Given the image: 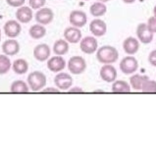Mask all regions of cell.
<instances>
[{"instance_id": "obj_19", "label": "cell", "mask_w": 156, "mask_h": 157, "mask_svg": "<svg viewBox=\"0 0 156 157\" xmlns=\"http://www.w3.org/2000/svg\"><path fill=\"white\" fill-rule=\"evenodd\" d=\"M68 50H69V44L66 39H58L53 45V51L56 55L62 56L66 54Z\"/></svg>"}, {"instance_id": "obj_7", "label": "cell", "mask_w": 156, "mask_h": 157, "mask_svg": "<svg viewBox=\"0 0 156 157\" xmlns=\"http://www.w3.org/2000/svg\"><path fill=\"white\" fill-rule=\"evenodd\" d=\"M70 23L73 27L76 28H82L86 25L87 22V17L86 14L84 11H81V10H74L70 13L69 16Z\"/></svg>"}, {"instance_id": "obj_36", "label": "cell", "mask_w": 156, "mask_h": 157, "mask_svg": "<svg viewBox=\"0 0 156 157\" xmlns=\"http://www.w3.org/2000/svg\"><path fill=\"white\" fill-rule=\"evenodd\" d=\"M99 2H103V3H105V2H108V1H110V0H98Z\"/></svg>"}, {"instance_id": "obj_35", "label": "cell", "mask_w": 156, "mask_h": 157, "mask_svg": "<svg viewBox=\"0 0 156 157\" xmlns=\"http://www.w3.org/2000/svg\"><path fill=\"white\" fill-rule=\"evenodd\" d=\"M153 15H154V17L156 18V5H155L154 8H153Z\"/></svg>"}, {"instance_id": "obj_29", "label": "cell", "mask_w": 156, "mask_h": 157, "mask_svg": "<svg viewBox=\"0 0 156 157\" xmlns=\"http://www.w3.org/2000/svg\"><path fill=\"white\" fill-rule=\"evenodd\" d=\"M147 27L148 29H150L151 32L153 33H156V18L153 16V17H150L147 21Z\"/></svg>"}, {"instance_id": "obj_34", "label": "cell", "mask_w": 156, "mask_h": 157, "mask_svg": "<svg viewBox=\"0 0 156 157\" xmlns=\"http://www.w3.org/2000/svg\"><path fill=\"white\" fill-rule=\"evenodd\" d=\"M135 1V0H123V2L126 3V4H131V3H134Z\"/></svg>"}, {"instance_id": "obj_37", "label": "cell", "mask_w": 156, "mask_h": 157, "mask_svg": "<svg viewBox=\"0 0 156 157\" xmlns=\"http://www.w3.org/2000/svg\"><path fill=\"white\" fill-rule=\"evenodd\" d=\"M0 40H1V29H0Z\"/></svg>"}, {"instance_id": "obj_5", "label": "cell", "mask_w": 156, "mask_h": 157, "mask_svg": "<svg viewBox=\"0 0 156 157\" xmlns=\"http://www.w3.org/2000/svg\"><path fill=\"white\" fill-rule=\"evenodd\" d=\"M54 82L58 90H67L73 85V78L71 75H69L68 73L61 72L59 74H57L56 77L54 78Z\"/></svg>"}, {"instance_id": "obj_28", "label": "cell", "mask_w": 156, "mask_h": 157, "mask_svg": "<svg viewBox=\"0 0 156 157\" xmlns=\"http://www.w3.org/2000/svg\"><path fill=\"white\" fill-rule=\"evenodd\" d=\"M46 0H29V4L32 9H40L44 6Z\"/></svg>"}, {"instance_id": "obj_15", "label": "cell", "mask_w": 156, "mask_h": 157, "mask_svg": "<svg viewBox=\"0 0 156 157\" xmlns=\"http://www.w3.org/2000/svg\"><path fill=\"white\" fill-rule=\"evenodd\" d=\"M2 51L7 56H14L20 51V44L15 39H8L2 44Z\"/></svg>"}, {"instance_id": "obj_13", "label": "cell", "mask_w": 156, "mask_h": 157, "mask_svg": "<svg viewBox=\"0 0 156 157\" xmlns=\"http://www.w3.org/2000/svg\"><path fill=\"white\" fill-rule=\"evenodd\" d=\"M66 66V61L62 56H53L51 57L47 62V68L53 73L61 72L65 69Z\"/></svg>"}, {"instance_id": "obj_20", "label": "cell", "mask_w": 156, "mask_h": 157, "mask_svg": "<svg viewBox=\"0 0 156 157\" xmlns=\"http://www.w3.org/2000/svg\"><path fill=\"white\" fill-rule=\"evenodd\" d=\"M149 78L147 76H143L139 75V74H135L133 77H131L130 78V82H131V86L134 88L135 90H141V86H143V82Z\"/></svg>"}, {"instance_id": "obj_12", "label": "cell", "mask_w": 156, "mask_h": 157, "mask_svg": "<svg viewBox=\"0 0 156 157\" xmlns=\"http://www.w3.org/2000/svg\"><path fill=\"white\" fill-rule=\"evenodd\" d=\"M89 31L94 36H103L107 32V26L101 19H94L89 24Z\"/></svg>"}, {"instance_id": "obj_10", "label": "cell", "mask_w": 156, "mask_h": 157, "mask_svg": "<svg viewBox=\"0 0 156 157\" xmlns=\"http://www.w3.org/2000/svg\"><path fill=\"white\" fill-rule=\"evenodd\" d=\"M100 77L106 82H113L117 78V71L111 64H104L100 69Z\"/></svg>"}, {"instance_id": "obj_8", "label": "cell", "mask_w": 156, "mask_h": 157, "mask_svg": "<svg viewBox=\"0 0 156 157\" xmlns=\"http://www.w3.org/2000/svg\"><path fill=\"white\" fill-rule=\"evenodd\" d=\"M80 48H81V50L86 54H92L97 50L98 43H97L95 37L86 36L85 38L81 39Z\"/></svg>"}, {"instance_id": "obj_22", "label": "cell", "mask_w": 156, "mask_h": 157, "mask_svg": "<svg viewBox=\"0 0 156 157\" xmlns=\"http://www.w3.org/2000/svg\"><path fill=\"white\" fill-rule=\"evenodd\" d=\"M31 37L33 39H40L45 36L46 33V29L45 28L42 26V25H33L31 27L30 31H29Z\"/></svg>"}, {"instance_id": "obj_16", "label": "cell", "mask_w": 156, "mask_h": 157, "mask_svg": "<svg viewBox=\"0 0 156 157\" xmlns=\"http://www.w3.org/2000/svg\"><path fill=\"white\" fill-rule=\"evenodd\" d=\"M123 48L124 51L128 55H134L139 49V42L136 38L133 36L127 37L123 42Z\"/></svg>"}, {"instance_id": "obj_1", "label": "cell", "mask_w": 156, "mask_h": 157, "mask_svg": "<svg viewBox=\"0 0 156 157\" xmlns=\"http://www.w3.org/2000/svg\"><path fill=\"white\" fill-rule=\"evenodd\" d=\"M119 57L118 50L110 45H104L97 49L96 58L102 64H113Z\"/></svg>"}, {"instance_id": "obj_6", "label": "cell", "mask_w": 156, "mask_h": 157, "mask_svg": "<svg viewBox=\"0 0 156 157\" xmlns=\"http://www.w3.org/2000/svg\"><path fill=\"white\" fill-rule=\"evenodd\" d=\"M153 33L148 29L147 25L144 23L139 24L136 28V36H138L139 40L144 44L150 43L153 39Z\"/></svg>"}, {"instance_id": "obj_32", "label": "cell", "mask_w": 156, "mask_h": 157, "mask_svg": "<svg viewBox=\"0 0 156 157\" xmlns=\"http://www.w3.org/2000/svg\"><path fill=\"white\" fill-rule=\"evenodd\" d=\"M42 92H44V93H51V92H53V93H58L59 92V90H58L57 87H47V88H45V90H42Z\"/></svg>"}, {"instance_id": "obj_17", "label": "cell", "mask_w": 156, "mask_h": 157, "mask_svg": "<svg viewBox=\"0 0 156 157\" xmlns=\"http://www.w3.org/2000/svg\"><path fill=\"white\" fill-rule=\"evenodd\" d=\"M65 39L70 43H78L82 39V32L79 28L76 27H69L65 29L64 32Z\"/></svg>"}, {"instance_id": "obj_9", "label": "cell", "mask_w": 156, "mask_h": 157, "mask_svg": "<svg viewBox=\"0 0 156 157\" xmlns=\"http://www.w3.org/2000/svg\"><path fill=\"white\" fill-rule=\"evenodd\" d=\"M3 29H4V33H5V34L8 37L14 38V37H17L19 34H20V33L22 31V27L18 21L10 20V21L5 23Z\"/></svg>"}, {"instance_id": "obj_25", "label": "cell", "mask_w": 156, "mask_h": 157, "mask_svg": "<svg viewBox=\"0 0 156 157\" xmlns=\"http://www.w3.org/2000/svg\"><path fill=\"white\" fill-rule=\"evenodd\" d=\"M10 90L13 93H27L29 92V86L24 81H15L11 85Z\"/></svg>"}, {"instance_id": "obj_18", "label": "cell", "mask_w": 156, "mask_h": 157, "mask_svg": "<svg viewBox=\"0 0 156 157\" xmlns=\"http://www.w3.org/2000/svg\"><path fill=\"white\" fill-rule=\"evenodd\" d=\"M32 16H33V14H32V8L27 7V6L19 7V9L16 12V18L18 20V22L22 24H27L29 22H31Z\"/></svg>"}, {"instance_id": "obj_31", "label": "cell", "mask_w": 156, "mask_h": 157, "mask_svg": "<svg viewBox=\"0 0 156 157\" xmlns=\"http://www.w3.org/2000/svg\"><path fill=\"white\" fill-rule=\"evenodd\" d=\"M148 62L150 65H152L153 67H156V49L152 50L148 55Z\"/></svg>"}, {"instance_id": "obj_33", "label": "cell", "mask_w": 156, "mask_h": 157, "mask_svg": "<svg viewBox=\"0 0 156 157\" xmlns=\"http://www.w3.org/2000/svg\"><path fill=\"white\" fill-rule=\"evenodd\" d=\"M71 93H75V92H82V90L81 87H79V86H76V87H73V88H71V90H69Z\"/></svg>"}, {"instance_id": "obj_2", "label": "cell", "mask_w": 156, "mask_h": 157, "mask_svg": "<svg viewBox=\"0 0 156 157\" xmlns=\"http://www.w3.org/2000/svg\"><path fill=\"white\" fill-rule=\"evenodd\" d=\"M28 83L32 91H40L46 85V77L40 71L32 72L28 77Z\"/></svg>"}, {"instance_id": "obj_23", "label": "cell", "mask_w": 156, "mask_h": 157, "mask_svg": "<svg viewBox=\"0 0 156 157\" xmlns=\"http://www.w3.org/2000/svg\"><path fill=\"white\" fill-rule=\"evenodd\" d=\"M112 91L115 93H126L131 91V86L125 81H114L112 85Z\"/></svg>"}, {"instance_id": "obj_26", "label": "cell", "mask_w": 156, "mask_h": 157, "mask_svg": "<svg viewBox=\"0 0 156 157\" xmlns=\"http://www.w3.org/2000/svg\"><path fill=\"white\" fill-rule=\"evenodd\" d=\"M11 61L7 55H0V75L8 73L11 68Z\"/></svg>"}, {"instance_id": "obj_21", "label": "cell", "mask_w": 156, "mask_h": 157, "mask_svg": "<svg viewBox=\"0 0 156 157\" xmlns=\"http://www.w3.org/2000/svg\"><path fill=\"white\" fill-rule=\"evenodd\" d=\"M13 71L15 72L18 75H23L29 70V64L25 60V59H17V60L14 61L13 65Z\"/></svg>"}, {"instance_id": "obj_11", "label": "cell", "mask_w": 156, "mask_h": 157, "mask_svg": "<svg viewBox=\"0 0 156 157\" xmlns=\"http://www.w3.org/2000/svg\"><path fill=\"white\" fill-rule=\"evenodd\" d=\"M54 18V13L49 8H40L36 14V21L40 25H48Z\"/></svg>"}, {"instance_id": "obj_27", "label": "cell", "mask_w": 156, "mask_h": 157, "mask_svg": "<svg viewBox=\"0 0 156 157\" xmlns=\"http://www.w3.org/2000/svg\"><path fill=\"white\" fill-rule=\"evenodd\" d=\"M141 91L146 93H155L156 92V81H152L147 78L144 82L143 86H141Z\"/></svg>"}, {"instance_id": "obj_30", "label": "cell", "mask_w": 156, "mask_h": 157, "mask_svg": "<svg viewBox=\"0 0 156 157\" xmlns=\"http://www.w3.org/2000/svg\"><path fill=\"white\" fill-rule=\"evenodd\" d=\"M8 5H10L11 7H21L26 2V0H6Z\"/></svg>"}, {"instance_id": "obj_4", "label": "cell", "mask_w": 156, "mask_h": 157, "mask_svg": "<svg viewBox=\"0 0 156 157\" xmlns=\"http://www.w3.org/2000/svg\"><path fill=\"white\" fill-rule=\"evenodd\" d=\"M139 68V62L134 56H127L120 62V70L125 75H131L136 72Z\"/></svg>"}, {"instance_id": "obj_14", "label": "cell", "mask_w": 156, "mask_h": 157, "mask_svg": "<svg viewBox=\"0 0 156 157\" xmlns=\"http://www.w3.org/2000/svg\"><path fill=\"white\" fill-rule=\"evenodd\" d=\"M50 47L45 43L38 44L33 49V56L37 61H46L50 56Z\"/></svg>"}, {"instance_id": "obj_24", "label": "cell", "mask_w": 156, "mask_h": 157, "mask_svg": "<svg viewBox=\"0 0 156 157\" xmlns=\"http://www.w3.org/2000/svg\"><path fill=\"white\" fill-rule=\"evenodd\" d=\"M89 11L93 17H101L106 13L107 7L103 2H95L90 6Z\"/></svg>"}, {"instance_id": "obj_3", "label": "cell", "mask_w": 156, "mask_h": 157, "mask_svg": "<svg viewBox=\"0 0 156 157\" xmlns=\"http://www.w3.org/2000/svg\"><path fill=\"white\" fill-rule=\"evenodd\" d=\"M68 69L74 75H80L86 71V62L81 56H73L68 62Z\"/></svg>"}]
</instances>
